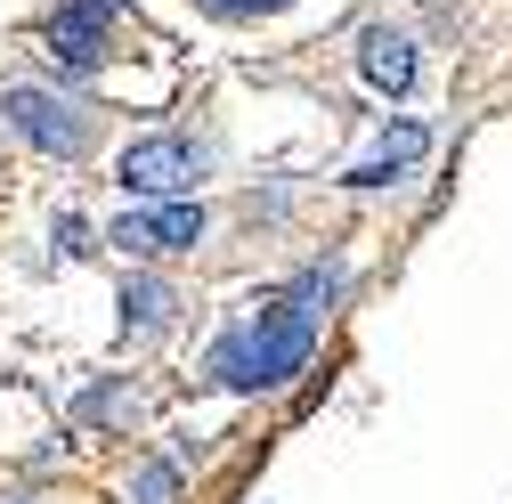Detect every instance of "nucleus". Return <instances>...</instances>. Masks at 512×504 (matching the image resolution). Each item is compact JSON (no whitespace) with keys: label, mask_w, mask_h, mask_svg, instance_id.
I'll return each mask as SVG.
<instances>
[{"label":"nucleus","mask_w":512,"mask_h":504,"mask_svg":"<svg viewBox=\"0 0 512 504\" xmlns=\"http://www.w3.org/2000/svg\"><path fill=\"white\" fill-rule=\"evenodd\" d=\"M317 301H326V277H301L285 301H269L252 326L220 334L212 350V374L228 391H261V383H285V374H301L309 342H317Z\"/></svg>","instance_id":"obj_1"},{"label":"nucleus","mask_w":512,"mask_h":504,"mask_svg":"<svg viewBox=\"0 0 512 504\" xmlns=\"http://www.w3.org/2000/svg\"><path fill=\"white\" fill-rule=\"evenodd\" d=\"M0 114H9V131L33 139L41 155H82V139H90V122L57 98V90H33V82H9V90H0Z\"/></svg>","instance_id":"obj_2"},{"label":"nucleus","mask_w":512,"mask_h":504,"mask_svg":"<svg viewBox=\"0 0 512 504\" xmlns=\"http://www.w3.org/2000/svg\"><path fill=\"white\" fill-rule=\"evenodd\" d=\"M114 179L131 187V196H179V187L204 179V147L196 139H139V147H122Z\"/></svg>","instance_id":"obj_3"},{"label":"nucleus","mask_w":512,"mask_h":504,"mask_svg":"<svg viewBox=\"0 0 512 504\" xmlns=\"http://www.w3.org/2000/svg\"><path fill=\"white\" fill-rule=\"evenodd\" d=\"M106 25H114V0H66L49 17V33H41V57L57 74H90L106 57Z\"/></svg>","instance_id":"obj_4"},{"label":"nucleus","mask_w":512,"mask_h":504,"mask_svg":"<svg viewBox=\"0 0 512 504\" xmlns=\"http://www.w3.org/2000/svg\"><path fill=\"white\" fill-rule=\"evenodd\" d=\"M196 236H204V204H163V212H139V220H114L106 244H122V252H179Z\"/></svg>","instance_id":"obj_5"},{"label":"nucleus","mask_w":512,"mask_h":504,"mask_svg":"<svg viewBox=\"0 0 512 504\" xmlns=\"http://www.w3.org/2000/svg\"><path fill=\"white\" fill-rule=\"evenodd\" d=\"M358 66H366L374 90H391V98H399V90H415V41L391 33V25H374V33L358 41Z\"/></svg>","instance_id":"obj_6"},{"label":"nucleus","mask_w":512,"mask_h":504,"mask_svg":"<svg viewBox=\"0 0 512 504\" xmlns=\"http://www.w3.org/2000/svg\"><path fill=\"white\" fill-rule=\"evenodd\" d=\"M415 155H423V131H415V122H407L399 139H382V147H374V155H366V163L350 171V187H374V179H391V171H407Z\"/></svg>","instance_id":"obj_7"},{"label":"nucleus","mask_w":512,"mask_h":504,"mask_svg":"<svg viewBox=\"0 0 512 504\" xmlns=\"http://www.w3.org/2000/svg\"><path fill=\"white\" fill-rule=\"evenodd\" d=\"M122 309H131L139 326H155L163 309H171V293H163V285H131V293H122Z\"/></svg>","instance_id":"obj_8"},{"label":"nucleus","mask_w":512,"mask_h":504,"mask_svg":"<svg viewBox=\"0 0 512 504\" xmlns=\"http://www.w3.org/2000/svg\"><path fill=\"white\" fill-rule=\"evenodd\" d=\"M212 17H228V25H244V17H277V9H293V0H204Z\"/></svg>","instance_id":"obj_9"},{"label":"nucleus","mask_w":512,"mask_h":504,"mask_svg":"<svg viewBox=\"0 0 512 504\" xmlns=\"http://www.w3.org/2000/svg\"><path fill=\"white\" fill-rule=\"evenodd\" d=\"M171 496H179V472L171 464H147L139 472V504H171Z\"/></svg>","instance_id":"obj_10"}]
</instances>
